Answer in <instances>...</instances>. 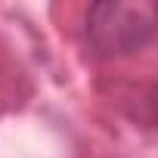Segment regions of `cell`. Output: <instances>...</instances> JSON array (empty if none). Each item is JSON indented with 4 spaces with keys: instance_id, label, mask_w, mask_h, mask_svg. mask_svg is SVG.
Returning a JSON list of instances; mask_svg holds the SVG:
<instances>
[{
    "instance_id": "6da1fadb",
    "label": "cell",
    "mask_w": 158,
    "mask_h": 158,
    "mask_svg": "<svg viewBox=\"0 0 158 158\" xmlns=\"http://www.w3.org/2000/svg\"><path fill=\"white\" fill-rule=\"evenodd\" d=\"M87 44L96 56L115 59L143 50L158 34V3L152 0H106L87 10Z\"/></svg>"
}]
</instances>
